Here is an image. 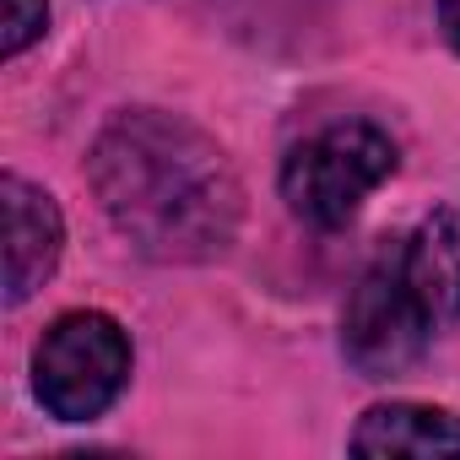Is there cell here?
Segmentation results:
<instances>
[{"label": "cell", "instance_id": "obj_6", "mask_svg": "<svg viewBox=\"0 0 460 460\" xmlns=\"http://www.w3.org/2000/svg\"><path fill=\"white\" fill-rule=\"evenodd\" d=\"M395 261L428 325L455 331L460 325V200L428 211L411 227V239L395 250Z\"/></svg>", "mask_w": 460, "mask_h": 460}, {"label": "cell", "instance_id": "obj_3", "mask_svg": "<svg viewBox=\"0 0 460 460\" xmlns=\"http://www.w3.org/2000/svg\"><path fill=\"white\" fill-rule=\"evenodd\" d=\"M130 379V336L103 309L60 314L33 347V395L60 422L103 417Z\"/></svg>", "mask_w": 460, "mask_h": 460}, {"label": "cell", "instance_id": "obj_1", "mask_svg": "<svg viewBox=\"0 0 460 460\" xmlns=\"http://www.w3.org/2000/svg\"><path fill=\"white\" fill-rule=\"evenodd\" d=\"M87 179L146 261H211L234 244L244 190L227 152L179 114L125 109L103 125Z\"/></svg>", "mask_w": 460, "mask_h": 460}, {"label": "cell", "instance_id": "obj_7", "mask_svg": "<svg viewBox=\"0 0 460 460\" xmlns=\"http://www.w3.org/2000/svg\"><path fill=\"white\" fill-rule=\"evenodd\" d=\"M347 449L352 455H460V417L444 406L385 401L363 411Z\"/></svg>", "mask_w": 460, "mask_h": 460}, {"label": "cell", "instance_id": "obj_9", "mask_svg": "<svg viewBox=\"0 0 460 460\" xmlns=\"http://www.w3.org/2000/svg\"><path fill=\"white\" fill-rule=\"evenodd\" d=\"M438 22H444V39L460 49V0H438Z\"/></svg>", "mask_w": 460, "mask_h": 460}, {"label": "cell", "instance_id": "obj_4", "mask_svg": "<svg viewBox=\"0 0 460 460\" xmlns=\"http://www.w3.org/2000/svg\"><path fill=\"white\" fill-rule=\"evenodd\" d=\"M433 336L438 331L417 309V298H411V288L401 277L395 250L379 255L358 277V288L347 298V314H341V352H347V363L363 379H395V374H406L428 352Z\"/></svg>", "mask_w": 460, "mask_h": 460}, {"label": "cell", "instance_id": "obj_8", "mask_svg": "<svg viewBox=\"0 0 460 460\" xmlns=\"http://www.w3.org/2000/svg\"><path fill=\"white\" fill-rule=\"evenodd\" d=\"M0 6H6V22H0V55L17 60L28 44L44 39V28H49V6H44V0H0Z\"/></svg>", "mask_w": 460, "mask_h": 460}, {"label": "cell", "instance_id": "obj_2", "mask_svg": "<svg viewBox=\"0 0 460 460\" xmlns=\"http://www.w3.org/2000/svg\"><path fill=\"white\" fill-rule=\"evenodd\" d=\"M395 173V141L368 119H341L298 141L282 163V200L298 222L336 234Z\"/></svg>", "mask_w": 460, "mask_h": 460}, {"label": "cell", "instance_id": "obj_5", "mask_svg": "<svg viewBox=\"0 0 460 460\" xmlns=\"http://www.w3.org/2000/svg\"><path fill=\"white\" fill-rule=\"evenodd\" d=\"M0 211H6V304H28L60 266L66 222L49 190L28 184L22 173L0 179Z\"/></svg>", "mask_w": 460, "mask_h": 460}]
</instances>
